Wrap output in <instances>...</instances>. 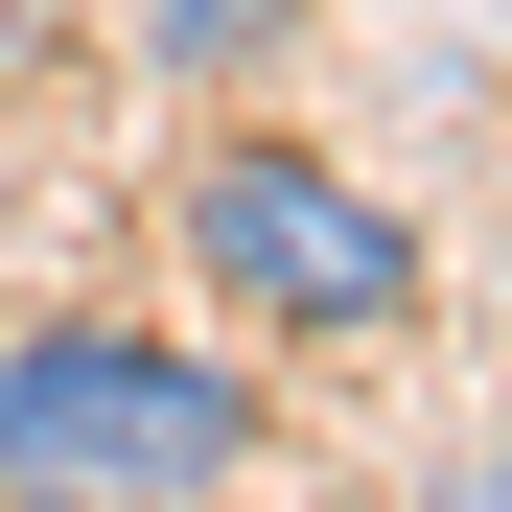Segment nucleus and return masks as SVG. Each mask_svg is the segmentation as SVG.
<instances>
[{
  "mask_svg": "<svg viewBox=\"0 0 512 512\" xmlns=\"http://www.w3.org/2000/svg\"><path fill=\"white\" fill-rule=\"evenodd\" d=\"M419 210L373 187V163H326L303 117H210L187 140V303L233 326L256 373H303V350H396L419 326Z\"/></svg>",
  "mask_w": 512,
  "mask_h": 512,
  "instance_id": "1",
  "label": "nucleus"
},
{
  "mask_svg": "<svg viewBox=\"0 0 512 512\" xmlns=\"http://www.w3.org/2000/svg\"><path fill=\"white\" fill-rule=\"evenodd\" d=\"M117 24H140L163 70H280V47L326 24V0H117Z\"/></svg>",
  "mask_w": 512,
  "mask_h": 512,
  "instance_id": "3",
  "label": "nucleus"
},
{
  "mask_svg": "<svg viewBox=\"0 0 512 512\" xmlns=\"http://www.w3.org/2000/svg\"><path fill=\"white\" fill-rule=\"evenodd\" d=\"M233 466H280V373L233 326H117V303L0 326V489L117 512V489H233Z\"/></svg>",
  "mask_w": 512,
  "mask_h": 512,
  "instance_id": "2",
  "label": "nucleus"
}]
</instances>
